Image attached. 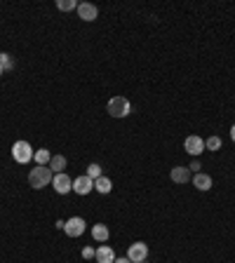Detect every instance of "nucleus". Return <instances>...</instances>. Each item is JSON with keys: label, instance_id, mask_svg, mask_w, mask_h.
Here are the masks:
<instances>
[{"label": "nucleus", "instance_id": "1", "mask_svg": "<svg viewBox=\"0 0 235 263\" xmlns=\"http://www.w3.org/2000/svg\"><path fill=\"white\" fill-rule=\"evenodd\" d=\"M52 178H54V172L50 170V167H40V164H36V167L28 172V186L40 190V188H45L47 184H52Z\"/></svg>", "mask_w": 235, "mask_h": 263}, {"label": "nucleus", "instance_id": "25", "mask_svg": "<svg viewBox=\"0 0 235 263\" xmlns=\"http://www.w3.org/2000/svg\"><path fill=\"white\" fill-rule=\"evenodd\" d=\"M2 70H5V68H2V66H0V76H2Z\"/></svg>", "mask_w": 235, "mask_h": 263}, {"label": "nucleus", "instance_id": "24", "mask_svg": "<svg viewBox=\"0 0 235 263\" xmlns=\"http://www.w3.org/2000/svg\"><path fill=\"white\" fill-rule=\"evenodd\" d=\"M230 139H233V144H235V124L230 127Z\"/></svg>", "mask_w": 235, "mask_h": 263}, {"label": "nucleus", "instance_id": "13", "mask_svg": "<svg viewBox=\"0 0 235 263\" xmlns=\"http://www.w3.org/2000/svg\"><path fill=\"white\" fill-rule=\"evenodd\" d=\"M94 190H96V193H102V195H108L110 190H113V181H110L108 176L94 178Z\"/></svg>", "mask_w": 235, "mask_h": 263}, {"label": "nucleus", "instance_id": "26", "mask_svg": "<svg viewBox=\"0 0 235 263\" xmlns=\"http://www.w3.org/2000/svg\"><path fill=\"white\" fill-rule=\"evenodd\" d=\"M141 263H144V261H141Z\"/></svg>", "mask_w": 235, "mask_h": 263}, {"label": "nucleus", "instance_id": "6", "mask_svg": "<svg viewBox=\"0 0 235 263\" xmlns=\"http://www.w3.org/2000/svg\"><path fill=\"white\" fill-rule=\"evenodd\" d=\"M52 186H54V190L59 195H66L73 190V178L66 174V172H62V174H54V178H52Z\"/></svg>", "mask_w": 235, "mask_h": 263}, {"label": "nucleus", "instance_id": "3", "mask_svg": "<svg viewBox=\"0 0 235 263\" xmlns=\"http://www.w3.org/2000/svg\"><path fill=\"white\" fill-rule=\"evenodd\" d=\"M33 153H36V150L31 148V144H28V141H16L14 146H12V158H14L19 164L31 162V160H33Z\"/></svg>", "mask_w": 235, "mask_h": 263}, {"label": "nucleus", "instance_id": "14", "mask_svg": "<svg viewBox=\"0 0 235 263\" xmlns=\"http://www.w3.org/2000/svg\"><path fill=\"white\" fill-rule=\"evenodd\" d=\"M47 167L54 172V174H62V172L66 170V158H64V155H52V160H50Z\"/></svg>", "mask_w": 235, "mask_h": 263}, {"label": "nucleus", "instance_id": "19", "mask_svg": "<svg viewBox=\"0 0 235 263\" xmlns=\"http://www.w3.org/2000/svg\"><path fill=\"white\" fill-rule=\"evenodd\" d=\"M87 176L92 178V181H94V178H99V176H104V174H102V167H99L96 162H92L90 167H87Z\"/></svg>", "mask_w": 235, "mask_h": 263}, {"label": "nucleus", "instance_id": "15", "mask_svg": "<svg viewBox=\"0 0 235 263\" xmlns=\"http://www.w3.org/2000/svg\"><path fill=\"white\" fill-rule=\"evenodd\" d=\"M108 235H110V232H108V228H106L104 224L92 226V238L96 242H106V240H108Z\"/></svg>", "mask_w": 235, "mask_h": 263}, {"label": "nucleus", "instance_id": "12", "mask_svg": "<svg viewBox=\"0 0 235 263\" xmlns=\"http://www.w3.org/2000/svg\"><path fill=\"white\" fill-rule=\"evenodd\" d=\"M170 178H172L174 184H188L190 181V170L188 167H174L170 172Z\"/></svg>", "mask_w": 235, "mask_h": 263}, {"label": "nucleus", "instance_id": "16", "mask_svg": "<svg viewBox=\"0 0 235 263\" xmlns=\"http://www.w3.org/2000/svg\"><path fill=\"white\" fill-rule=\"evenodd\" d=\"M33 160H36L40 167H47V164H50V160H52V153H50L47 148H40V150H36V153H33Z\"/></svg>", "mask_w": 235, "mask_h": 263}, {"label": "nucleus", "instance_id": "23", "mask_svg": "<svg viewBox=\"0 0 235 263\" xmlns=\"http://www.w3.org/2000/svg\"><path fill=\"white\" fill-rule=\"evenodd\" d=\"M113 263H132V261H130L127 256H120V258H116V261H113Z\"/></svg>", "mask_w": 235, "mask_h": 263}, {"label": "nucleus", "instance_id": "9", "mask_svg": "<svg viewBox=\"0 0 235 263\" xmlns=\"http://www.w3.org/2000/svg\"><path fill=\"white\" fill-rule=\"evenodd\" d=\"M76 12H78V16L82 22H94V19L99 16V10H96V5H92V2H80Z\"/></svg>", "mask_w": 235, "mask_h": 263}, {"label": "nucleus", "instance_id": "5", "mask_svg": "<svg viewBox=\"0 0 235 263\" xmlns=\"http://www.w3.org/2000/svg\"><path fill=\"white\" fill-rule=\"evenodd\" d=\"M146 256H148V244H146V242H134V244H130V249H127V258L132 263L146 261Z\"/></svg>", "mask_w": 235, "mask_h": 263}, {"label": "nucleus", "instance_id": "20", "mask_svg": "<svg viewBox=\"0 0 235 263\" xmlns=\"http://www.w3.org/2000/svg\"><path fill=\"white\" fill-rule=\"evenodd\" d=\"M0 66H2L5 70H8V68H12V62H10V54H5V52L0 54Z\"/></svg>", "mask_w": 235, "mask_h": 263}, {"label": "nucleus", "instance_id": "22", "mask_svg": "<svg viewBox=\"0 0 235 263\" xmlns=\"http://www.w3.org/2000/svg\"><path fill=\"white\" fill-rule=\"evenodd\" d=\"M188 170H196V174H198V170H200V160H193V164H190Z\"/></svg>", "mask_w": 235, "mask_h": 263}, {"label": "nucleus", "instance_id": "11", "mask_svg": "<svg viewBox=\"0 0 235 263\" xmlns=\"http://www.w3.org/2000/svg\"><path fill=\"white\" fill-rule=\"evenodd\" d=\"M193 186L198 188V190H210L212 188V176L210 174H204V172H198V174H193Z\"/></svg>", "mask_w": 235, "mask_h": 263}, {"label": "nucleus", "instance_id": "7", "mask_svg": "<svg viewBox=\"0 0 235 263\" xmlns=\"http://www.w3.org/2000/svg\"><path fill=\"white\" fill-rule=\"evenodd\" d=\"M184 150H186L188 155L198 158V155L204 150V139L202 136H188V139L184 141Z\"/></svg>", "mask_w": 235, "mask_h": 263}, {"label": "nucleus", "instance_id": "21", "mask_svg": "<svg viewBox=\"0 0 235 263\" xmlns=\"http://www.w3.org/2000/svg\"><path fill=\"white\" fill-rule=\"evenodd\" d=\"M94 254H96V249H92V247L82 249V258H94Z\"/></svg>", "mask_w": 235, "mask_h": 263}, {"label": "nucleus", "instance_id": "10", "mask_svg": "<svg viewBox=\"0 0 235 263\" xmlns=\"http://www.w3.org/2000/svg\"><path fill=\"white\" fill-rule=\"evenodd\" d=\"M94 258H96V263H113L116 261V252H113L108 244H102V247L96 249Z\"/></svg>", "mask_w": 235, "mask_h": 263}, {"label": "nucleus", "instance_id": "17", "mask_svg": "<svg viewBox=\"0 0 235 263\" xmlns=\"http://www.w3.org/2000/svg\"><path fill=\"white\" fill-rule=\"evenodd\" d=\"M56 10L70 12V10H78V2H76V0H56Z\"/></svg>", "mask_w": 235, "mask_h": 263}, {"label": "nucleus", "instance_id": "18", "mask_svg": "<svg viewBox=\"0 0 235 263\" xmlns=\"http://www.w3.org/2000/svg\"><path fill=\"white\" fill-rule=\"evenodd\" d=\"M219 148H221L219 136H210V139H204V150H219Z\"/></svg>", "mask_w": 235, "mask_h": 263}, {"label": "nucleus", "instance_id": "4", "mask_svg": "<svg viewBox=\"0 0 235 263\" xmlns=\"http://www.w3.org/2000/svg\"><path fill=\"white\" fill-rule=\"evenodd\" d=\"M85 218H80V216H73L68 218V221H64V232L68 235V238H80L82 232H85Z\"/></svg>", "mask_w": 235, "mask_h": 263}, {"label": "nucleus", "instance_id": "8", "mask_svg": "<svg viewBox=\"0 0 235 263\" xmlns=\"http://www.w3.org/2000/svg\"><path fill=\"white\" fill-rule=\"evenodd\" d=\"M92 190H94V181L87 176V174H82V176H78L73 181V193L87 195V193H92Z\"/></svg>", "mask_w": 235, "mask_h": 263}, {"label": "nucleus", "instance_id": "2", "mask_svg": "<svg viewBox=\"0 0 235 263\" xmlns=\"http://www.w3.org/2000/svg\"><path fill=\"white\" fill-rule=\"evenodd\" d=\"M110 118H127L132 113V104L125 99V96H113L108 101V106H106Z\"/></svg>", "mask_w": 235, "mask_h": 263}]
</instances>
